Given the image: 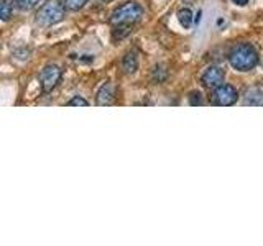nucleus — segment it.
I'll list each match as a JSON object with an SVG mask.
<instances>
[{
    "label": "nucleus",
    "mask_w": 263,
    "mask_h": 246,
    "mask_svg": "<svg viewBox=\"0 0 263 246\" xmlns=\"http://www.w3.org/2000/svg\"><path fill=\"white\" fill-rule=\"evenodd\" d=\"M229 63L235 71H252L258 64V51L250 43H238L230 49Z\"/></svg>",
    "instance_id": "nucleus-1"
},
{
    "label": "nucleus",
    "mask_w": 263,
    "mask_h": 246,
    "mask_svg": "<svg viewBox=\"0 0 263 246\" xmlns=\"http://www.w3.org/2000/svg\"><path fill=\"white\" fill-rule=\"evenodd\" d=\"M142 16H143L142 5H138L137 2H127L117 7L112 12L110 23L114 27H117V25H134L142 20Z\"/></svg>",
    "instance_id": "nucleus-2"
},
{
    "label": "nucleus",
    "mask_w": 263,
    "mask_h": 246,
    "mask_svg": "<svg viewBox=\"0 0 263 246\" xmlns=\"http://www.w3.org/2000/svg\"><path fill=\"white\" fill-rule=\"evenodd\" d=\"M66 8L60 0H49L36 12V22L41 27H51L64 18Z\"/></svg>",
    "instance_id": "nucleus-3"
},
{
    "label": "nucleus",
    "mask_w": 263,
    "mask_h": 246,
    "mask_svg": "<svg viewBox=\"0 0 263 246\" xmlns=\"http://www.w3.org/2000/svg\"><path fill=\"white\" fill-rule=\"evenodd\" d=\"M237 100H238L237 89L229 84H220L219 87L214 89V92L211 95V104L216 107H230L237 104Z\"/></svg>",
    "instance_id": "nucleus-4"
},
{
    "label": "nucleus",
    "mask_w": 263,
    "mask_h": 246,
    "mask_svg": "<svg viewBox=\"0 0 263 246\" xmlns=\"http://www.w3.org/2000/svg\"><path fill=\"white\" fill-rule=\"evenodd\" d=\"M61 68L56 64H49L46 68L41 71L40 74V84H41V89H43V92H51V90L60 84L61 80Z\"/></svg>",
    "instance_id": "nucleus-5"
},
{
    "label": "nucleus",
    "mask_w": 263,
    "mask_h": 246,
    "mask_svg": "<svg viewBox=\"0 0 263 246\" xmlns=\"http://www.w3.org/2000/svg\"><path fill=\"white\" fill-rule=\"evenodd\" d=\"M224 77H226L224 71H222L220 68H217V66H211V68L205 69V72L202 74L201 82H202L204 87L216 89L222 84V82H224Z\"/></svg>",
    "instance_id": "nucleus-6"
},
{
    "label": "nucleus",
    "mask_w": 263,
    "mask_h": 246,
    "mask_svg": "<svg viewBox=\"0 0 263 246\" xmlns=\"http://www.w3.org/2000/svg\"><path fill=\"white\" fill-rule=\"evenodd\" d=\"M114 100H115V84L114 82H105V84L99 89L96 102L101 107H107V105H112Z\"/></svg>",
    "instance_id": "nucleus-7"
},
{
    "label": "nucleus",
    "mask_w": 263,
    "mask_h": 246,
    "mask_svg": "<svg viewBox=\"0 0 263 246\" xmlns=\"http://www.w3.org/2000/svg\"><path fill=\"white\" fill-rule=\"evenodd\" d=\"M122 69L125 74H135L138 69V56L137 53L130 51L123 56V61H122Z\"/></svg>",
    "instance_id": "nucleus-8"
},
{
    "label": "nucleus",
    "mask_w": 263,
    "mask_h": 246,
    "mask_svg": "<svg viewBox=\"0 0 263 246\" xmlns=\"http://www.w3.org/2000/svg\"><path fill=\"white\" fill-rule=\"evenodd\" d=\"M243 104H247V105H263V89L250 87L245 94Z\"/></svg>",
    "instance_id": "nucleus-9"
},
{
    "label": "nucleus",
    "mask_w": 263,
    "mask_h": 246,
    "mask_svg": "<svg viewBox=\"0 0 263 246\" xmlns=\"http://www.w3.org/2000/svg\"><path fill=\"white\" fill-rule=\"evenodd\" d=\"M178 22L184 30H189L193 27V12L189 8H181L178 10Z\"/></svg>",
    "instance_id": "nucleus-10"
},
{
    "label": "nucleus",
    "mask_w": 263,
    "mask_h": 246,
    "mask_svg": "<svg viewBox=\"0 0 263 246\" xmlns=\"http://www.w3.org/2000/svg\"><path fill=\"white\" fill-rule=\"evenodd\" d=\"M13 15V5L10 4V0H2L0 2V20H10Z\"/></svg>",
    "instance_id": "nucleus-11"
},
{
    "label": "nucleus",
    "mask_w": 263,
    "mask_h": 246,
    "mask_svg": "<svg viewBox=\"0 0 263 246\" xmlns=\"http://www.w3.org/2000/svg\"><path fill=\"white\" fill-rule=\"evenodd\" d=\"M61 4L64 5L66 10L76 12V10H81V8L87 4V0H61Z\"/></svg>",
    "instance_id": "nucleus-12"
},
{
    "label": "nucleus",
    "mask_w": 263,
    "mask_h": 246,
    "mask_svg": "<svg viewBox=\"0 0 263 246\" xmlns=\"http://www.w3.org/2000/svg\"><path fill=\"white\" fill-rule=\"evenodd\" d=\"M130 31H132L130 25H117V28L114 30L112 36H114V39H120V38H125Z\"/></svg>",
    "instance_id": "nucleus-13"
},
{
    "label": "nucleus",
    "mask_w": 263,
    "mask_h": 246,
    "mask_svg": "<svg viewBox=\"0 0 263 246\" xmlns=\"http://www.w3.org/2000/svg\"><path fill=\"white\" fill-rule=\"evenodd\" d=\"M41 0H15L16 7H20L22 10H30V8L36 7Z\"/></svg>",
    "instance_id": "nucleus-14"
},
{
    "label": "nucleus",
    "mask_w": 263,
    "mask_h": 246,
    "mask_svg": "<svg viewBox=\"0 0 263 246\" xmlns=\"http://www.w3.org/2000/svg\"><path fill=\"white\" fill-rule=\"evenodd\" d=\"M87 105H89V102L86 100V98H82L81 95L72 97L68 102V107H87Z\"/></svg>",
    "instance_id": "nucleus-15"
},
{
    "label": "nucleus",
    "mask_w": 263,
    "mask_h": 246,
    "mask_svg": "<svg viewBox=\"0 0 263 246\" xmlns=\"http://www.w3.org/2000/svg\"><path fill=\"white\" fill-rule=\"evenodd\" d=\"M189 104L191 105H201L202 104V97L199 92H193L191 95H189Z\"/></svg>",
    "instance_id": "nucleus-16"
},
{
    "label": "nucleus",
    "mask_w": 263,
    "mask_h": 246,
    "mask_svg": "<svg viewBox=\"0 0 263 246\" xmlns=\"http://www.w3.org/2000/svg\"><path fill=\"white\" fill-rule=\"evenodd\" d=\"M232 2L238 7H245L247 4H249V0H232Z\"/></svg>",
    "instance_id": "nucleus-17"
},
{
    "label": "nucleus",
    "mask_w": 263,
    "mask_h": 246,
    "mask_svg": "<svg viewBox=\"0 0 263 246\" xmlns=\"http://www.w3.org/2000/svg\"><path fill=\"white\" fill-rule=\"evenodd\" d=\"M102 2H112V0H102Z\"/></svg>",
    "instance_id": "nucleus-18"
}]
</instances>
